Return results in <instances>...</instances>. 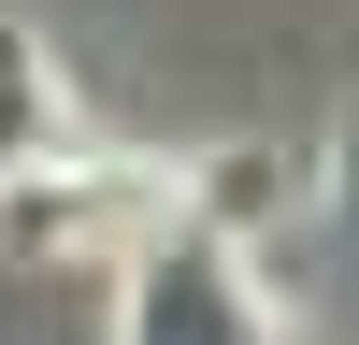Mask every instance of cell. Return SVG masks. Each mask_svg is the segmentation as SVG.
<instances>
[{
    "label": "cell",
    "mask_w": 359,
    "mask_h": 345,
    "mask_svg": "<svg viewBox=\"0 0 359 345\" xmlns=\"http://www.w3.org/2000/svg\"><path fill=\"white\" fill-rule=\"evenodd\" d=\"M115 345H273V288L245 273V245H216V230L172 216L115 273Z\"/></svg>",
    "instance_id": "6da1fadb"
},
{
    "label": "cell",
    "mask_w": 359,
    "mask_h": 345,
    "mask_svg": "<svg viewBox=\"0 0 359 345\" xmlns=\"http://www.w3.org/2000/svg\"><path fill=\"white\" fill-rule=\"evenodd\" d=\"M0 230H15L29 259H101V273H130L144 245L172 230V172H144V158H43L29 187H0Z\"/></svg>",
    "instance_id": "7a4b0ae2"
},
{
    "label": "cell",
    "mask_w": 359,
    "mask_h": 345,
    "mask_svg": "<svg viewBox=\"0 0 359 345\" xmlns=\"http://www.w3.org/2000/svg\"><path fill=\"white\" fill-rule=\"evenodd\" d=\"M43 158H72V101H57V58L29 43V15H0V187H29Z\"/></svg>",
    "instance_id": "3957f363"
},
{
    "label": "cell",
    "mask_w": 359,
    "mask_h": 345,
    "mask_svg": "<svg viewBox=\"0 0 359 345\" xmlns=\"http://www.w3.org/2000/svg\"><path fill=\"white\" fill-rule=\"evenodd\" d=\"M345 216H359V130H345Z\"/></svg>",
    "instance_id": "277c9868"
}]
</instances>
